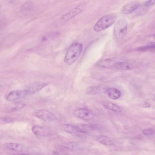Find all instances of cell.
Wrapping results in <instances>:
<instances>
[{
  "instance_id": "6da1fadb",
  "label": "cell",
  "mask_w": 155,
  "mask_h": 155,
  "mask_svg": "<svg viewBox=\"0 0 155 155\" xmlns=\"http://www.w3.org/2000/svg\"><path fill=\"white\" fill-rule=\"evenodd\" d=\"M82 49V45L80 43H73L67 50L64 59L66 64L71 65L74 63L79 58Z\"/></svg>"
},
{
  "instance_id": "7a4b0ae2",
  "label": "cell",
  "mask_w": 155,
  "mask_h": 155,
  "mask_svg": "<svg viewBox=\"0 0 155 155\" xmlns=\"http://www.w3.org/2000/svg\"><path fill=\"white\" fill-rule=\"evenodd\" d=\"M116 18V15L114 14H108L102 17L94 26V30L98 32L108 28L115 23Z\"/></svg>"
},
{
  "instance_id": "3957f363",
  "label": "cell",
  "mask_w": 155,
  "mask_h": 155,
  "mask_svg": "<svg viewBox=\"0 0 155 155\" xmlns=\"http://www.w3.org/2000/svg\"><path fill=\"white\" fill-rule=\"evenodd\" d=\"M127 24L124 19H120L115 25L114 28V35L117 41H121L125 36L127 30Z\"/></svg>"
},
{
  "instance_id": "277c9868",
  "label": "cell",
  "mask_w": 155,
  "mask_h": 155,
  "mask_svg": "<svg viewBox=\"0 0 155 155\" xmlns=\"http://www.w3.org/2000/svg\"><path fill=\"white\" fill-rule=\"evenodd\" d=\"M86 7L84 3L81 4L65 14L62 17V19L64 21L70 20L74 18L77 15L82 12Z\"/></svg>"
},
{
  "instance_id": "5b68a950",
  "label": "cell",
  "mask_w": 155,
  "mask_h": 155,
  "mask_svg": "<svg viewBox=\"0 0 155 155\" xmlns=\"http://www.w3.org/2000/svg\"><path fill=\"white\" fill-rule=\"evenodd\" d=\"M34 115L45 121H53L57 119L56 116L53 113L44 109L36 110Z\"/></svg>"
},
{
  "instance_id": "8992f818",
  "label": "cell",
  "mask_w": 155,
  "mask_h": 155,
  "mask_svg": "<svg viewBox=\"0 0 155 155\" xmlns=\"http://www.w3.org/2000/svg\"><path fill=\"white\" fill-rule=\"evenodd\" d=\"M73 114L77 117L86 120H91L94 116L93 113L91 111L83 108L76 109L74 111Z\"/></svg>"
},
{
  "instance_id": "52a82bcc",
  "label": "cell",
  "mask_w": 155,
  "mask_h": 155,
  "mask_svg": "<svg viewBox=\"0 0 155 155\" xmlns=\"http://www.w3.org/2000/svg\"><path fill=\"white\" fill-rule=\"evenodd\" d=\"M47 84L41 82H37L29 85L25 90L28 95L35 93L46 87Z\"/></svg>"
},
{
  "instance_id": "ba28073f",
  "label": "cell",
  "mask_w": 155,
  "mask_h": 155,
  "mask_svg": "<svg viewBox=\"0 0 155 155\" xmlns=\"http://www.w3.org/2000/svg\"><path fill=\"white\" fill-rule=\"evenodd\" d=\"M28 94L26 91L20 90L13 91L10 93L6 97V99L9 101H12L23 98Z\"/></svg>"
},
{
  "instance_id": "9c48e42d",
  "label": "cell",
  "mask_w": 155,
  "mask_h": 155,
  "mask_svg": "<svg viewBox=\"0 0 155 155\" xmlns=\"http://www.w3.org/2000/svg\"><path fill=\"white\" fill-rule=\"evenodd\" d=\"M33 133L37 136H47L50 135L51 133L48 129L38 126H34L32 128Z\"/></svg>"
},
{
  "instance_id": "30bf717a",
  "label": "cell",
  "mask_w": 155,
  "mask_h": 155,
  "mask_svg": "<svg viewBox=\"0 0 155 155\" xmlns=\"http://www.w3.org/2000/svg\"><path fill=\"white\" fill-rule=\"evenodd\" d=\"M140 4L137 3H129L125 5L122 10V12L124 14H129L138 8Z\"/></svg>"
},
{
  "instance_id": "8fae6325",
  "label": "cell",
  "mask_w": 155,
  "mask_h": 155,
  "mask_svg": "<svg viewBox=\"0 0 155 155\" xmlns=\"http://www.w3.org/2000/svg\"><path fill=\"white\" fill-rule=\"evenodd\" d=\"M4 146L7 149L16 151L22 152L26 150V148L24 145L18 143H7Z\"/></svg>"
},
{
  "instance_id": "7c38bea8",
  "label": "cell",
  "mask_w": 155,
  "mask_h": 155,
  "mask_svg": "<svg viewBox=\"0 0 155 155\" xmlns=\"http://www.w3.org/2000/svg\"><path fill=\"white\" fill-rule=\"evenodd\" d=\"M106 93L110 98L114 100L119 99L121 95V93L119 90L113 88L107 89Z\"/></svg>"
},
{
  "instance_id": "4fadbf2b",
  "label": "cell",
  "mask_w": 155,
  "mask_h": 155,
  "mask_svg": "<svg viewBox=\"0 0 155 155\" xmlns=\"http://www.w3.org/2000/svg\"><path fill=\"white\" fill-rule=\"evenodd\" d=\"M133 68L132 65L129 63L116 62L113 68L119 70L129 71L132 69Z\"/></svg>"
},
{
  "instance_id": "5bb4252c",
  "label": "cell",
  "mask_w": 155,
  "mask_h": 155,
  "mask_svg": "<svg viewBox=\"0 0 155 155\" xmlns=\"http://www.w3.org/2000/svg\"><path fill=\"white\" fill-rule=\"evenodd\" d=\"M106 89L99 86H93L87 88L86 91V93L89 95H95L103 92H106Z\"/></svg>"
},
{
  "instance_id": "9a60e30c",
  "label": "cell",
  "mask_w": 155,
  "mask_h": 155,
  "mask_svg": "<svg viewBox=\"0 0 155 155\" xmlns=\"http://www.w3.org/2000/svg\"><path fill=\"white\" fill-rule=\"evenodd\" d=\"M62 129L63 131L68 133L73 134L80 132L78 126L65 124L62 126Z\"/></svg>"
},
{
  "instance_id": "2e32d148",
  "label": "cell",
  "mask_w": 155,
  "mask_h": 155,
  "mask_svg": "<svg viewBox=\"0 0 155 155\" xmlns=\"http://www.w3.org/2000/svg\"><path fill=\"white\" fill-rule=\"evenodd\" d=\"M116 62L112 59H106L100 61L98 63V65L101 68H113Z\"/></svg>"
},
{
  "instance_id": "e0dca14e",
  "label": "cell",
  "mask_w": 155,
  "mask_h": 155,
  "mask_svg": "<svg viewBox=\"0 0 155 155\" xmlns=\"http://www.w3.org/2000/svg\"><path fill=\"white\" fill-rule=\"evenodd\" d=\"M24 103L21 102H17L13 103L7 108L9 112H13L18 111L23 108L26 106Z\"/></svg>"
},
{
  "instance_id": "ac0fdd59",
  "label": "cell",
  "mask_w": 155,
  "mask_h": 155,
  "mask_svg": "<svg viewBox=\"0 0 155 155\" xmlns=\"http://www.w3.org/2000/svg\"><path fill=\"white\" fill-rule=\"evenodd\" d=\"M97 139L99 143L105 145L111 146L113 144L112 141L109 137L104 135H99Z\"/></svg>"
},
{
  "instance_id": "d6986e66",
  "label": "cell",
  "mask_w": 155,
  "mask_h": 155,
  "mask_svg": "<svg viewBox=\"0 0 155 155\" xmlns=\"http://www.w3.org/2000/svg\"><path fill=\"white\" fill-rule=\"evenodd\" d=\"M103 107L105 108L116 112H120V109L119 107L114 103L107 102L104 103Z\"/></svg>"
},
{
  "instance_id": "ffe728a7",
  "label": "cell",
  "mask_w": 155,
  "mask_h": 155,
  "mask_svg": "<svg viewBox=\"0 0 155 155\" xmlns=\"http://www.w3.org/2000/svg\"><path fill=\"white\" fill-rule=\"evenodd\" d=\"M62 145L66 148L72 150H76L79 148V145L75 143H65L62 144Z\"/></svg>"
},
{
  "instance_id": "44dd1931",
  "label": "cell",
  "mask_w": 155,
  "mask_h": 155,
  "mask_svg": "<svg viewBox=\"0 0 155 155\" xmlns=\"http://www.w3.org/2000/svg\"><path fill=\"white\" fill-rule=\"evenodd\" d=\"M137 50L141 52L150 51H155V43L140 47Z\"/></svg>"
},
{
  "instance_id": "7402d4cb",
  "label": "cell",
  "mask_w": 155,
  "mask_h": 155,
  "mask_svg": "<svg viewBox=\"0 0 155 155\" xmlns=\"http://www.w3.org/2000/svg\"><path fill=\"white\" fill-rule=\"evenodd\" d=\"M143 134L145 135L151 137H155V130L148 129L143 130Z\"/></svg>"
},
{
  "instance_id": "603a6c76",
  "label": "cell",
  "mask_w": 155,
  "mask_h": 155,
  "mask_svg": "<svg viewBox=\"0 0 155 155\" xmlns=\"http://www.w3.org/2000/svg\"><path fill=\"white\" fill-rule=\"evenodd\" d=\"M13 121L12 118L10 117H3L1 118V122L3 123H8Z\"/></svg>"
},
{
  "instance_id": "cb8c5ba5",
  "label": "cell",
  "mask_w": 155,
  "mask_h": 155,
  "mask_svg": "<svg viewBox=\"0 0 155 155\" xmlns=\"http://www.w3.org/2000/svg\"><path fill=\"white\" fill-rule=\"evenodd\" d=\"M32 3H27L25 4L23 7V10L26 11H30L32 9Z\"/></svg>"
},
{
  "instance_id": "d4e9b609",
  "label": "cell",
  "mask_w": 155,
  "mask_h": 155,
  "mask_svg": "<svg viewBox=\"0 0 155 155\" xmlns=\"http://www.w3.org/2000/svg\"><path fill=\"white\" fill-rule=\"evenodd\" d=\"M146 41L151 43H155V35H153L148 36L146 38Z\"/></svg>"
},
{
  "instance_id": "484cf974",
  "label": "cell",
  "mask_w": 155,
  "mask_h": 155,
  "mask_svg": "<svg viewBox=\"0 0 155 155\" xmlns=\"http://www.w3.org/2000/svg\"><path fill=\"white\" fill-rule=\"evenodd\" d=\"M155 4V1H149L146 2L144 4L145 7H148Z\"/></svg>"
},
{
  "instance_id": "4316f807",
  "label": "cell",
  "mask_w": 155,
  "mask_h": 155,
  "mask_svg": "<svg viewBox=\"0 0 155 155\" xmlns=\"http://www.w3.org/2000/svg\"><path fill=\"white\" fill-rule=\"evenodd\" d=\"M92 77L94 79L98 80H101L103 78L102 76L97 74L93 75H92Z\"/></svg>"
},
{
  "instance_id": "83f0119b",
  "label": "cell",
  "mask_w": 155,
  "mask_h": 155,
  "mask_svg": "<svg viewBox=\"0 0 155 155\" xmlns=\"http://www.w3.org/2000/svg\"><path fill=\"white\" fill-rule=\"evenodd\" d=\"M144 106L145 108H148L151 107V105L148 103H145Z\"/></svg>"
},
{
  "instance_id": "f1b7e54d",
  "label": "cell",
  "mask_w": 155,
  "mask_h": 155,
  "mask_svg": "<svg viewBox=\"0 0 155 155\" xmlns=\"http://www.w3.org/2000/svg\"><path fill=\"white\" fill-rule=\"evenodd\" d=\"M14 155H31L29 154H23V153H18L14 154Z\"/></svg>"
},
{
  "instance_id": "f546056e",
  "label": "cell",
  "mask_w": 155,
  "mask_h": 155,
  "mask_svg": "<svg viewBox=\"0 0 155 155\" xmlns=\"http://www.w3.org/2000/svg\"><path fill=\"white\" fill-rule=\"evenodd\" d=\"M153 100L155 102V95H154L153 97Z\"/></svg>"
}]
</instances>
